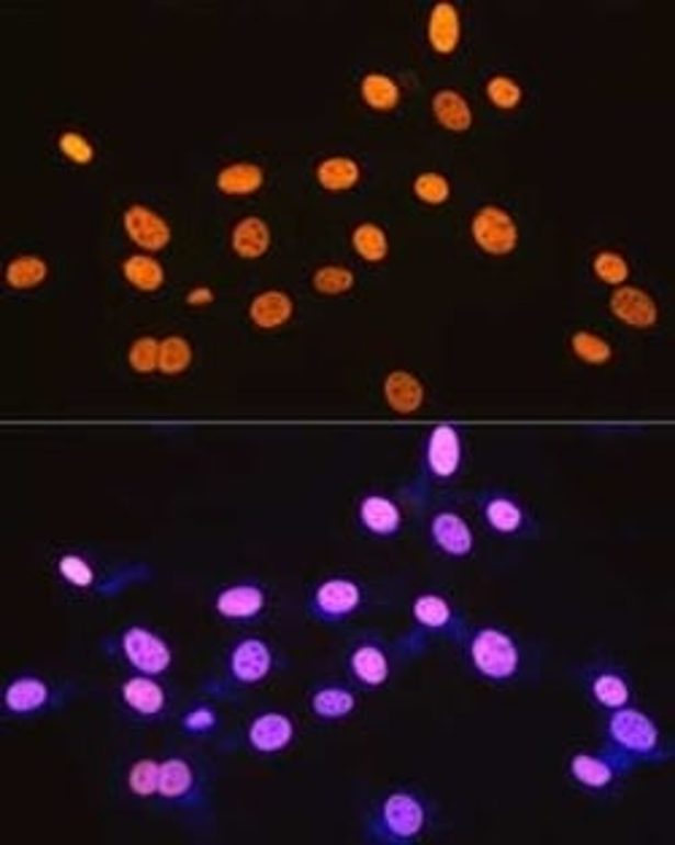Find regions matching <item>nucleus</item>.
Segmentation results:
<instances>
[{
	"label": "nucleus",
	"mask_w": 675,
	"mask_h": 845,
	"mask_svg": "<svg viewBox=\"0 0 675 845\" xmlns=\"http://www.w3.org/2000/svg\"><path fill=\"white\" fill-rule=\"evenodd\" d=\"M125 786L135 800H157L160 789V759H135L125 773Z\"/></svg>",
	"instance_id": "c85d7f7f"
},
{
	"label": "nucleus",
	"mask_w": 675,
	"mask_h": 845,
	"mask_svg": "<svg viewBox=\"0 0 675 845\" xmlns=\"http://www.w3.org/2000/svg\"><path fill=\"white\" fill-rule=\"evenodd\" d=\"M214 608L222 619L246 624L266 613L268 595L260 584H233L214 597Z\"/></svg>",
	"instance_id": "dca6fc26"
},
{
	"label": "nucleus",
	"mask_w": 675,
	"mask_h": 845,
	"mask_svg": "<svg viewBox=\"0 0 675 845\" xmlns=\"http://www.w3.org/2000/svg\"><path fill=\"white\" fill-rule=\"evenodd\" d=\"M473 240L481 246V251L495 257H506L519 244V230L516 222L510 219L508 211L497 209V205H486L473 216Z\"/></svg>",
	"instance_id": "2eb2a0df"
},
{
	"label": "nucleus",
	"mask_w": 675,
	"mask_h": 845,
	"mask_svg": "<svg viewBox=\"0 0 675 845\" xmlns=\"http://www.w3.org/2000/svg\"><path fill=\"white\" fill-rule=\"evenodd\" d=\"M308 710L322 724H336L357 710V691L338 680H322L308 691Z\"/></svg>",
	"instance_id": "f3484780"
},
{
	"label": "nucleus",
	"mask_w": 675,
	"mask_h": 845,
	"mask_svg": "<svg viewBox=\"0 0 675 845\" xmlns=\"http://www.w3.org/2000/svg\"><path fill=\"white\" fill-rule=\"evenodd\" d=\"M384 401L397 414H416L425 403V386L408 371H392L384 379Z\"/></svg>",
	"instance_id": "b1692460"
},
{
	"label": "nucleus",
	"mask_w": 675,
	"mask_h": 845,
	"mask_svg": "<svg viewBox=\"0 0 675 845\" xmlns=\"http://www.w3.org/2000/svg\"><path fill=\"white\" fill-rule=\"evenodd\" d=\"M63 702L60 689L38 673H20L3 686V716L5 719H35L49 713Z\"/></svg>",
	"instance_id": "6e6552de"
},
{
	"label": "nucleus",
	"mask_w": 675,
	"mask_h": 845,
	"mask_svg": "<svg viewBox=\"0 0 675 845\" xmlns=\"http://www.w3.org/2000/svg\"><path fill=\"white\" fill-rule=\"evenodd\" d=\"M266 181L260 166H251V162H236V166H227L216 176V187H220L225 195H251L257 192Z\"/></svg>",
	"instance_id": "7c9ffc66"
},
{
	"label": "nucleus",
	"mask_w": 675,
	"mask_h": 845,
	"mask_svg": "<svg viewBox=\"0 0 675 845\" xmlns=\"http://www.w3.org/2000/svg\"><path fill=\"white\" fill-rule=\"evenodd\" d=\"M122 222H125L127 238H131L135 246H140V249L160 251L168 246L170 227L160 214H155V211L144 209V205H131V209L125 211V219Z\"/></svg>",
	"instance_id": "5701e85b"
},
{
	"label": "nucleus",
	"mask_w": 675,
	"mask_h": 845,
	"mask_svg": "<svg viewBox=\"0 0 675 845\" xmlns=\"http://www.w3.org/2000/svg\"><path fill=\"white\" fill-rule=\"evenodd\" d=\"M60 151L68 157V160L79 162V166H87V162H92V157H95V149H92L90 140L79 136V133H63Z\"/></svg>",
	"instance_id": "a18cd8bd"
},
{
	"label": "nucleus",
	"mask_w": 675,
	"mask_h": 845,
	"mask_svg": "<svg viewBox=\"0 0 675 845\" xmlns=\"http://www.w3.org/2000/svg\"><path fill=\"white\" fill-rule=\"evenodd\" d=\"M57 573L66 584L76 586V589H90L95 584V571H92L90 562L79 554H63L57 560Z\"/></svg>",
	"instance_id": "ea45409f"
},
{
	"label": "nucleus",
	"mask_w": 675,
	"mask_h": 845,
	"mask_svg": "<svg viewBox=\"0 0 675 845\" xmlns=\"http://www.w3.org/2000/svg\"><path fill=\"white\" fill-rule=\"evenodd\" d=\"M192 346L181 336H170L160 340V371L166 375H179L190 368Z\"/></svg>",
	"instance_id": "4c0bfd02"
},
{
	"label": "nucleus",
	"mask_w": 675,
	"mask_h": 845,
	"mask_svg": "<svg viewBox=\"0 0 675 845\" xmlns=\"http://www.w3.org/2000/svg\"><path fill=\"white\" fill-rule=\"evenodd\" d=\"M297 737V724L290 713L281 710H266L257 713L255 719L246 724L244 743L251 754L257 756H275L281 751L290 748Z\"/></svg>",
	"instance_id": "ddd939ff"
},
{
	"label": "nucleus",
	"mask_w": 675,
	"mask_h": 845,
	"mask_svg": "<svg viewBox=\"0 0 675 845\" xmlns=\"http://www.w3.org/2000/svg\"><path fill=\"white\" fill-rule=\"evenodd\" d=\"M481 516L495 536H519L527 527V510L506 492H486L481 497Z\"/></svg>",
	"instance_id": "aec40b11"
},
{
	"label": "nucleus",
	"mask_w": 675,
	"mask_h": 845,
	"mask_svg": "<svg viewBox=\"0 0 675 845\" xmlns=\"http://www.w3.org/2000/svg\"><path fill=\"white\" fill-rule=\"evenodd\" d=\"M111 656L131 667L133 673L162 678L173 667V649L160 632L144 624L125 627L116 638H109L103 645Z\"/></svg>",
	"instance_id": "39448f33"
},
{
	"label": "nucleus",
	"mask_w": 675,
	"mask_h": 845,
	"mask_svg": "<svg viewBox=\"0 0 675 845\" xmlns=\"http://www.w3.org/2000/svg\"><path fill=\"white\" fill-rule=\"evenodd\" d=\"M127 362L135 373L160 371V340L151 336L138 338L127 351Z\"/></svg>",
	"instance_id": "a19ab883"
},
{
	"label": "nucleus",
	"mask_w": 675,
	"mask_h": 845,
	"mask_svg": "<svg viewBox=\"0 0 675 845\" xmlns=\"http://www.w3.org/2000/svg\"><path fill=\"white\" fill-rule=\"evenodd\" d=\"M187 303H190V305H205V303H214V292H211L209 286H198V290H192L190 295H187Z\"/></svg>",
	"instance_id": "49530a36"
},
{
	"label": "nucleus",
	"mask_w": 675,
	"mask_h": 845,
	"mask_svg": "<svg viewBox=\"0 0 675 845\" xmlns=\"http://www.w3.org/2000/svg\"><path fill=\"white\" fill-rule=\"evenodd\" d=\"M432 824V805L421 791L392 789L373 802L365 815V841L408 845L425 837Z\"/></svg>",
	"instance_id": "f257e3e1"
},
{
	"label": "nucleus",
	"mask_w": 675,
	"mask_h": 845,
	"mask_svg": "<svg viewBox=\"0 0 675 845\" xmlns=\"http://www.w3.org/2000/svg\"><path fill=\"white\" fill-rule=\"evenodd\" d=\"M279 667L273 645L262 638H240L227 649L225 667L216 686H209L214 695H230V691H246L266 684Z\"/></svg>",
	"instance_id": "20e7f679"
},
{
	"label": "nucleus",
	"mask_w": 675,
	"mask_h": 845,
	"mask_svg": "<svg viewBox=\"0 0 675 845\" xmlns=\"http://www.w3.org/2000/svg\"><path fill=\"white\" fill-rule=\"evenodd\" d=\"M468 667L481 680L490 684H510L521 676V649L516 638L497 627H479L462 638Z\"/></svg>",
	"instance_id": "7ed1b4c3"
},
{
	"label": "nucleus",
	"mask_w": 675,
	"mask_h": 845,
	"mask_svg": "<svg viewBox=\"0 0 675 845\" xmlns=\"http://www.w3.org/2000/svg\"><path fill=\"white\" fill-rule=\"evenodd\" d=\"M362 101L375 111H392L401 103V87L384 74H368L360 84Z\"/></svg>",
	"instance_id": "f704fd0d"
},
{
	"label": "nucleus",
	"mask_w": 675,
	"mask_h": 845,
	"mask_svg": "<svg viewBox=\"0 0 675 845\" xmlns=\"http://www.w3.org/2000/svg\"><path fill=\"white\" fill-rule=\"evenodd\" d=\"M346 673L360 689L375 691L390 684L392 656L379 638L368 635L349 645L346 651Z\"/></svg>",
	"instance_id": "f8f14e48"
},
{
	"label": "nucleus",
	"mask_w": 675,
	"mask_h": 845,
	"mask_svg": "<svg viewBox=\"0 0 675 845\" xmlns=\"http://www.w3.org/2000/svg\"><path fill=\"white\" fill-rule=\"evenodd\" d=\"M578 684L586 691V697L595 702V708L606 710V713L632 706V700H635L630 676L616 662H586L578 673Z\"/></svg>",
	"instance_id": "1a4fd4ad"
},
{
	"label": "nucleus",
	"mask_w": 675,
	"mask_h": 845,
	"mask_svg": "<svg viewBox=\"0 0 675 845\" xmlns=\"http://www.w3.org/2000/svg\"><path fill=\"white\" fill-rule=\"evenodd\" d=\"M410 616H414L416 627H421V630L440 632V635H449L454 638V641L465 638V630H462L451 602L446 600V597L432 595V592L416 597L414 606H410Z\"/></svg>",
	"instance_id": "6ab92c4d"
},
{
	"label": "nucleus",
	"mask_w": 675,
	"mask_h": 845,
	"mask_svg": "<svg viewBox=\"0 0 675 845\" xmlns=\"http://www.w3.org/2000/svg\"><path fill=\"white\" fill-rule=\"evenodd\" d=\"M462 460H465V446L454 425H438L425 440V454L421 465L432 481H449L460 473Z\"/></svg>",
	"instance_id": "4468645a"
},
{
	"label": "nucleus",
	"mask_w": 675,
	"mask_h": 845,
	"mask_svg": "<svg viewBox=\"0 0 675 845\" xmlns=\"http://www.w3.org/2000/svg\"><path fill=\"white\" fill-rule=\"evenodd\" d=\"M460 14L451 3H438L430 14V25H427V38L438 55H451L460 44Z\"/></svg>",
	"instance_id": "bb28decb"
},
{
	"label": "nucleus",
	"mask_w": 675,
	"mask_h": 845,
	"mask_svg": "<svg viewBox=\"0 0 675 845\" xmlns=\"http://www.w3.org/2000/svg\"><path fill=\"white\" fill-rule=\"evenodd\" d=\"M414 192H416V198H419V201H425L430 205H440V203L449 201L451 187L440 173H421L419 179L414 181Z\"/></svg>",
	"instance_id": "37998d69"
},
{
	"label": "nucleus",
	"mask_w": 675,
	"mask_h": 845,
	"mask_svg": "<svg viewBox=\"0 0 675 845\" xmlns=\"http://www.w3.org/2000/svg\"><path fill=\"white\" fill-rule=\"evenodd\" d=\"M432 114H436V120L446 127V131H454V133L468 131L473 122L471 105H468L465 98L454 90H440L438 95L432 98Z\"/></svg>",
	"instance_id": "cd10ccee"
},
{
	"label": "nucleus",
	"mask_w": 675,
	"mask_h": 845,
	"mask_svg": "<svg viewBox=\"0 0 675 845\" xmlns=\"http://www.w3.org/2000/svg\"><path fill=\"white\" fill-rule=\"evenodd\" d=\"M610 311H614L616 319L630 327H638V330H649L660 319L654 297L649 292L638 290V286H619L610 295Z\"/></svg>",
	"instance_id": "4be33fe9"
},
{
	"label": "nucleus",
	"mask_w": 675,
	"mask_h": 845,
	"mask_svg": "<svg viewBox=\"0 0 675 845\" xmlns=\"http://www.w3.org/2000/svg\"><path fill=\"white\" fill-rule=\"evenodd\" d=\"M311 284H314V290L319 292V295H344V292H349L351 286H355V273L344 266H325L314 273Z\"/></svg>",
	"instance_id": "58836bf2"
},
{
	"label": "nucleus",
	"mask_w": 675,
	"mask_h": 845,
	"mask_svg": "<svg viewBox=\"0 0 675 845\" xmlns=\"http://www.w3.org/2000/svg\"><path fill=\"white\" fill-rule=\"evenodd\" d=\"M362 586L351 578H327L311 592L308 616L322 624H340L362 608Z\"/></svg>",
	"instance_id": "9b49d317"
},
{
	"label": "nucleus",
	"mask_w": 675,
	"mask_h": 845,
	"mask_svg": "<svg viewBox=\"0 0 675 845\" xmlns=\"http://www.w3.org/2000/svg\"><path fill=\"white\" fill-rule=\"evenodd\" d=\"M157 800H160L162 805L176 808V811H209V780H205L203 767H198L195 759L181 754L160 759V789H157Z\"/></svg>",
	"instance_id": "423d86ee"
},
{
	"label": "nucleus",
	"mask_w": 675,
	"mask_h": 845,
	"mask_svg": "<svg viewBox=\"0 0 675 845\" xmlns=\"http://www.w3.org/2000/svg\"><path fill=\"white\" fill-rule=\"evenodd\" d=\"M430 541L440 554L451 560H465L473 551L475 538L471 525L454 510H438L430 519Z\"/></svg>",
	"instance_id": "a211bd4d"
},
{
	"label": "nucleus",
	"mask_w": 675,
	"mask_h": 845,
	"mask_svg": "<svg viewBox=\"0 0 675 845\" xmlns=\"http://www.w3.org/2000/svg\"><path fill=\"white\" fill-rule=\"evenodd\" d=\"M222 726V713L214 702H192L190 708L181 710L179 730L187 737H209Z\"/></svg>",
	"instance_id": "2f4dec72"
},
{
	"label": "nucleus",
	"mask_w": 675,
	"mask_h": 845,
	"mask_svg": "<svg viewBox=\"0 0 675 845\" xmlns=\"http://www.w3.org/2000/svg\"><path fill=\"white\" fill-rule=\"evenodd\" d=\"M486 95H490V101L497 109H516L521 101V87L514 79H508V76H495L486 84Z\"/></svg>",
	"instance_id": "c03bdc74"
},
{
	"label": "nucleus",
	"mask_w": 675,
	"mask_h": 845,
	"mask_svg": "<svg viewBox=\"0 0 675 845\" xmlns=\"http://www.w3.org/2000/svg\"><path fill=\"white\" fill-rule=\"evenodd\" d=\"M571 349L581 362H586V365H606L610 357H614V349H610L608 340L595 336V333L589 330L573 333Z\"/></svg>",
	"instance_id": "e433bc0d"
},
{
	"label": "nucleus",
	"mask_w": 675,
	"mask_h": 845,
	"mask_svg": "<svg viewBox=\"0 0 675 845\" xmlns=\"http://www.w3.org/2000/svg\"><path fill=\"white\" fill-rule=\"evenodd\" d=\"M295 314V303L286 292L281 290H268L260 292L249 305V319L255 322L260 330H275V327H284L286 322Z\"/></svg>",
	"instance_id": "393cba45"
},
{
	"label": "nucleus",
	"mask_w": 675,
	"mask_h": 845,
	"mask_svg": "<svg viewBox=\"0 0 675 845\" xmlns=\"http://www.w3.org/2000/svg\"><path fill=\"white\" fill-rule=\"evenodd\" d=\"M230 246L238 257L244 260H260L270 249V227L260 216H246L233 227Z\"/></svg>",
	"instance_id": "a878e982"
},
{
	"label": "nucleus",
	"mask_w": 675,
	"mask_h": 845,
	"mask_svg": "<svg viewBox=\"0 0 675 845\" xmlns=\"http://www.w3.org/2000/svg\"><path fill=\"white\" fill-rule=\"evenodd\" d=\"M635 767L603 745L600 751H575L567 759V776L586 795H610L621 786V778Z\"/></svg>",
	"instance_id": "0eeeda50"
},
{
	"label": "nucleus",
	"mask_w": 675,
	"mask_h": 845,
	"mask_svg": "<svg viewBox=\"0 0 675 845\" xmlns=\"http://www.w3.org/2000/svg\"><path fill=\"white\" fill-rule=\"evenodd\" d=\"M592 271H595L603 284L621 286L627 281V275H630V266H627L625 257L616 255V251H600V255L595 257V262H592Z\"/></svg>",
	"instance_id": "79ce46f5"
},
{
	"label": "nucleus",
	"mask_w": 675,
	"mask_h": 845,
	"mask_svg": "<svg viewBox=\"0 0 675 845\" xmlns=\"http://www.w3.org/2000/svg\"><path fill=\"white\" fill-rule=\"evenodd\" d=\"M360 527L373 538H395L403 527V510L392 497L365 495L357 506Z\"/></svg>",
	"instance_id": "412c9836"
},
{
	"label": "nucleus",
	"mask_w": 675,
	"mask_h": 845,
	"mask_svg": "<svg viewBox=\"0 0 675 845\" xmlns=\"http://www.w3.org/2000/svg\"><path fill=\"white\" fill-rule=\"evenodd\" d=\"M46 275H49V266L33 255L14 257L5 266V284L14 286V290H33V286L44 284Z\"/></svg>",
	"instance_id": "72a5a7b5"
},
{
	"label": "nucleus",
	"mask_w": 675,
	"mask_h": 845,
	"mask_svg": "<svg viewBox=\"0 0 675 845\" xmlns=\"http://www.w3.org/2000/svg\"><path fill=\"white\" fill-rule=\"evenodd\" d=\"M316 181L330 192H344L360 181V166L351 157H330L316 168Z\"/></svg>",
	"instance_id": "473e14b6"
},
{
	"label": "nucleus",
	"mask_w": 675,
	"mask_h": 845,
	"mask_svg": "<svg viewBox=\"0 0 675 845\" xmlns=\"http://www.w3.org/2000/svg\"><path fill=\"white\" fill-rule=\"evenodd\" d=\"M122 275L135 290L140 292H157L166 284V271H162L160 262L155 257L146 255H133L122 262Z\"/></svg>",
	"instance_id": "c756f323"
},
{
	"label": "nucleus",
	"mask_w": 675,
	"mask_h": 845,
	"mask_svg": "<svg viewBox=\"0 0 675 845\" xmlns=\"http://www.w3.org/2000/svg\"><path fill=\"white\" fill-rule=\"evenodd\" d=\"M603 737H606L608 748L625 756L632 767L643 765V762L660 765V762H667L673 756L671 743H667L656 719H651L649 713H643L635 706L608 710L606 719H603Z\"/></svg>",
	"instance_id": "f03ea898"
},
{
	"label": "nucleus",
	"mask_w": 675,
	"mask_h": 845,
	"mask_svg": "<svg viewBox=\"0 0 675 845\" xmlns=\"http://www.w3.org/2000/svg\"><path fill=\"white\" fill-rule=\"evenodd\" d=\"M116 700H120V708L138 724H151V721L166 719L170 710L168 686L157 676H144V673H133V676L122 678L120 689H116Z\"/></svg>",
	"instance_id": "9d476101"
},
{
	"label": "nucleus",
	"mask_w": 675,
	"mask_h": 845,
	"mask_svg": "<svg viewBox=\"0 0 675 845\" xmlns=\"http://www.w3.org/2000/svg\"><path fill=\"white\" fill-rule=\"evenodd\" d=\"M351 246H355V251L365 262H381L390 255L386 233L381 230L379 225H373V222H362V225L351 233Z\"/></svg>",
	"instance_id": "c9c22d12"
}]
</instances>
